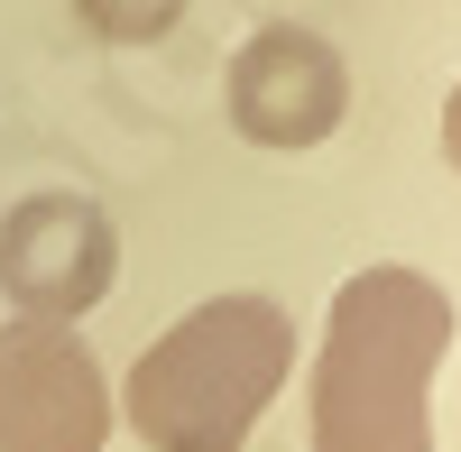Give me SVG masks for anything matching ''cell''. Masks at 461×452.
<instances>
[{"label":"cell","instance_id":"cell-1","mask_svg":"<svg viewBox=\"0 0 461 452\" xmlns=\"http://www.w3.org/2000/svg\"><path fill=\"white\" fill-rule=\"evenodd\" d=\"M452 351V295L425 268H360L323 314L304 379L314 452H434V369Z\"/></svg>","mask_w":461,"mask_h":452},{"label":"cell","instance_id":"cell-2","mask_svg":"<svg viewBox=\"0 0 461 452\" xmlns=\"http://www.w3.org/2000/svg\"><path fill=\"white\" fill-rule=\"evenodd\" d=\"M295 379V323L267 295H203L185 323H167L130 369V425L148 452H240L249 425Z\"/></svg>","mask_w":461,"mask_h":452},{"label":"cell","instance_id":"cell-3","mask_svg":"<svg viewBox=\"0 0 461 452\" xmlns=\"http://www.w3.org/2000/svg\"><path fill=\"white\" fill-rule=\"evenodd\" d=\"M111 379L74 323H0V452H102Z\"/></svg>","mask_w":461,"mask_h":452},{"label":"cell","instance_id":"cell-4","mask_svg":"<svg viewBox=\"0 0 461 452\" xmlns=\"http://www.w3.org/2000/svg\"><path fill=\"white\" fill-rule=\"evenodd\" d=\"M121 277V231L93 194H28L0 212V295L37 323L93 314Z\"/></svg>","mask_w":461,"mask_h":452},{"label":"cell","instance_id":"cell-5","mask_svg":"<svg viewBox=\"0 0 461 452\" xmlns=\"http://www.w3.org/2000/svg\"><path fill=\"white\" fill-rule=\"evenodd\" d=\"M351 111V65L332 37L267 19L240 56H230V130L258 148H323Z\"/></svg>","mask_w":461,"mask_h":452},{"label":"cell","instance_id":"cell-6","mask_svg":"<svg viewBox=\"0 0 461 452\" xmlns=\"http://www.w3.org/2000/svg\"><path fill=\"white\" fill-rule=\"evenodd\" d=\"M74 19L111 47H148V37H167L185 19V0H74Z\"/></svg>","mask_w":461,"mask_h":452},{"label":"cell","instance_id":"cell-7","mask_svg":"<svg viewBox=\"0 0 461 452\" xmlns=\"http://www.w3.org/2000/svg\"><path fill=\"white\" fill-rule=\"evenodd\" d=\"M443 158H452V176H461V84H452V102H443Z\"/></svg>","mask_w":461,"mask_h":452}]
</instances>
